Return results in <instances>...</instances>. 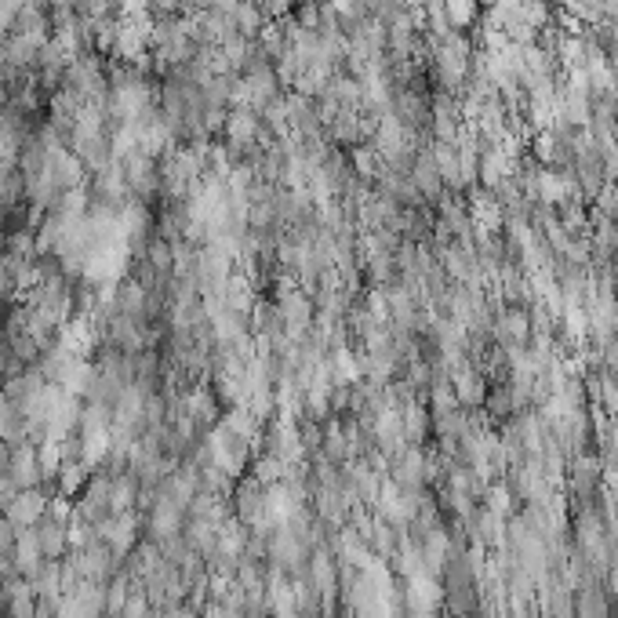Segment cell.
<instances>
[{"label":"cell","instance_id":"obj_2","mask_svg":"<svg viewBox=\"0 0 618 618\" xmlns=\"http://www.w3.org/2000/svg\"><path fill=\"white\" fill-rule=\"evenodd\" d=\"M11 477H15V484H19V491L33 488L40 477V462L37 455H33L30 448H19L15 451V459H11Z\"/></svg>","mask_w":618,"mask_h":618},{"label":"cell","instance_id":"obj_1","mask_svg":"<svg viewBox=\"0 0 618 618\" xmlns=\"http://www.w3.org/2000/svg\"><path fill=\"white\" fill-rule=\"evenodd\" d=\"M44 509H48L44 495H40V491H33V488H26V491H19V495L11 499L8 513H11V520H15V524H22V528H26V524H37Z\"/></svg>","mask_w":618,"mask_h":618},{"label":"cell","instance_id":"obj_3","mask_svg":"<svg viewBox=\"0 0 618 618\" xmlns=\"http://www.w3.org/2000/svg\"><path fill=\"white\" fill-rule=\"evenodd\" d=\"M40 542L33 531H19V546H15V564H19V571H37L40 564Z\"/></svg>","mask_w":618,"mask_h":618}]
</instances>
